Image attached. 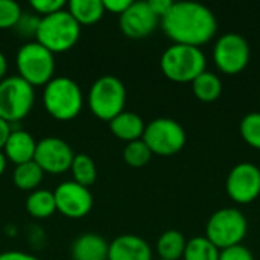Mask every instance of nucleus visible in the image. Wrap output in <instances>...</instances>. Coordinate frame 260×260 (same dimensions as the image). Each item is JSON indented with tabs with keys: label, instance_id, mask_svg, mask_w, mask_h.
Returning <instances> with one entry per match:
<instances>
[{
	"label": "nucleus",
	"instance_id": "f257e3e1",
	"mask_svg": "<svg viewBox=\"0 0 260 260\" xmlns=\"http://www.w3.org/2000/svg\"><path fill=\"white\" fill-rule=\"evenodd\" d=\"M160 24L174 44L200 49L218 30V21L212 9L197 2H174L171 11L160 20Z\"/></svg>",
	"mask_w": 260,
	"mask_h": 260
},
{
	"label": "nucleus",
	"instance_id": "f03ea898",
	"mask_svg": "<svg viewBox=\"0 0 260 260\" xmlns=\"http://www.w3.org/2000/svg\"><path fill=\"white\" fill-rule=\"evenodd\" d=\"M43 107L58 120L69 122L79 116L84 108V94L76 81L69 76H55L43 87Z\"/></svg>",
	"mask_w": 260,
	"mask_h": 260
},
{
	"label": "nucleus",
	"instance_id": "7ed1b4c3",
	"mask_svg": "<svg viewBox=\"0 0 260 260\" xmlns=\"http://www.w3.org/2000/svg\"><path fill=\"white\" fill-rule=\"evenodd\" d=\"M81 37V26L67 9L40 18L35 41L49 52L64 53L76 46Z\"/></svg>",
	"mask_w": 260,
	"mask_h": 260
},
{
	"label": "nucleus",
	"instance_id": "20e7f679",
	"mask_svg": "<svg viewBox=\"0 0 260 260\" xmlns=\"http://www.w3.org/2000/svg\"><path fill=\"white\" fill-rule=\"evenodd\" d=\"M206 67L207 59L204 52L193 46L172 44L160 58L161 73L169 81L177 84H192L197 76L206 72Z\"/></svg>",
	"mask_w": 260,
	"mask_h": 260
},
{
	"label": "nucleus",
	"instance_id": "39448f33",
	"mask_svg": "<svg viewBox=\"0 0 260 260\" xmlns=\"http://www.w3.org/2000/svg\"><path fill=\"white\" fill-rule=\"evenodd\" d=\"M87 105L94 117L104 122H110L117 114L125 111V84L113 75H104L98 78L88 90Z\"/></svg>",
	"mask_w": 260,
	"mask_h": 260
},
{
	"label": "nucleus",
	"instance_id": "423d86ee",
	"mask_svg": "<svg viewBox=\"0 0 260 260\" xmlns=\"http://www.w3.org/2000/svg\"><path fill=\"white\" fill-rule=\"evenodd\" d=\"M15 67L17 75L34 88L44 87L55 78V55L35 40L27 41L17 50Z\"/></svg>",
	"mask_w": 260,
	"mask_h": 260
},
{
	"label": "nucleus",
	"instance_id": "0eeeda50",
	"mask_svg": "<svg viewBox=\"0 0 260 260\" xmlns=\"http://www.w3.org/2000/svg\"><path fill=\"white\" fill-rule=\"evenodd\" d=\"M248 232L245 215L232 207L216 210L207 221L206 238L219 250L241 245Z\"/></svg>",
	"mask_w": 260,
	"mask_h": 260
},
{
	"label": "nucleus",
	"instance_id": "6e6552de",
	"mask_svg": "<svg viewBox=\"0 0 260 260\" xmlns=\"http://www.w3.org/2000/svg\"><path fill=\"white\" fill-rule=\"evenodd\" d=\"M35 104V88L18 75L0 81V119L17 123L29 116Z\"/></svg>",
	"mask_w": 260,
	"mask_h": 260
},
{
	"label": "nucleus",
	"instance_id": "1a4fd4ad",
	"mask_svg": "<svg viewBox=\"0 0 260 260\" xmlns=\"http://www.w3.org/2000/svg\"><path fill=\"white\" fill-rule=\"evenodd\" d=\"M142 140L151 149L152 155L171 157L184 148L187 136L180 122L171 117H158L146 123Z\"/></svg>",
	"mask_w": 260,
	"mask_h": 260
},
{
	"label": "nucleus",
	"instance_id": "9d476101",
	"mask_svg": "<svg viewBox=\"0 0 260 260\" xmlns=\"http://www.w3.org/2000/svg\"><path fill=\"white\" fill-rule=\"evenodd\" d=\"M250 56L251 50L248 41L236 32L221 35L213 47V61L216 69L229 76L245 70L250 62Z\"/></svg>",
	"mask_w": 260,
	"mask_h": 260
},
{
	"label": "nucleus",
	"instance_id": "9b49d317",
	"mask_svg": "<svg viewBox=\"0 0 260 260\" xmlns=\"http://www.w3.org/2000/svg\"><path fill=\"white\" fill-rule=\"evenodd\" d=\"M225 190L236 204H250L260 197V169L253 163H238L225 180Z\"/></svg>",
	"mask_w": 260,
	"mask_h": 260
},
{
	"label": "nucleus",
	"instance_id": "f8f14e48",
	"mask_svg": "<svg viewBox=\"0 0 260 260\" xmlns=\"http://www.w3.org/2000/svg\"><path fill=\"white\" fill-rule=\"evenodd\" d=\"M75 152L72 146L59 137H44L37 142L34 161L44 174L61 175L70 171Z\"/></svg>",
	"mask_w": 260,
	"mask_h": 260
},
{
	"label": "nucleus",
	"instance_id": "ddd939ff",
	"mask_svg": "<svg viewBox=\"0 0 260 260\" xmlns=\"http://www.w3.org/2000/svg\"><path fill=\"white\" fill-rule=\"evenodd\" d=\"M53 197L56 212L69 219H81L93 209V195L90 189L75 183L73 180L61 183L53 190Z\"/></svg>",
	"mask_w": 260,
	"mask_h": 260
},
{
	"label": "nucleus",
	"instance_id": "4468645a",
	"mask_svg": "<svg viewBox=\"0 0 260 260\" xmlns=\"http://www.w3.org/2000/svg\"><path fill=\"white\" fill-rule=\"evenodd\" d=\"M160 18L152 12L148 2H131L129 8L119 15V27L126 38L143 40L158 26Z\"/></svg>",
	"mask_w": 260,
	"mask_h": 260
},
{
	"label": "nucleus",
	"instance_id": "2eb2a0df",
	"mask_svg": "<svg viewBox=\"0 0 260 260\" xmlns=\"http://www.w3.org/2000/svg\"><path fill=\"white\" fill-rule=\"evenodd\" d=\"M107 260H152V248L140 236L120 235L108 244Z\"/></svg>",
	"mask_w": 260,
	"mask_h": 260
},
{
	"label": "nucleus",
	"instance_id": "dca6fc26",
	"mask_svg": "<svg viewBox=\"0 0 260 260\" xmlns=\"http://www.w3.org/2000/svg\"><path fill=\"white\" fill-rule=\"evenodd\" d=\"M37 149V140L34 136L24 129H12L5 148L3 154L8 160V163H12L15 166L32 161Z\"/></svg>",
	"mask_w": 260,
	"mask_h": 260
},
{
	"label": "nucleus",
	"instance_id": "f3484780",
	"mask_svg": "<svg viewBox=\"0 0 260 260\" xmlns=\"http://www.w3.org/2000/svg\"><path fill=\"white\" fill-rule=\"evenodd\" d=\"M72 260H107L108 242L96 233L78 236L70 248Z\"/></svg>",
	"mask_w": 260,
	"mask_h": 260
},
{
	"label": "nucleus",
	"instance_id": "a211bd4d",
	"mask_svg": "<svg viewBox=\"0 0 260 260\" xmlns=\"http://www.w3.org/2000/svg\"><path fill=\"white\" fill-rule=\"evenodd\" d=\"M108 125H110L111 134L125 143L140 140L143 137L145 128H146L145 120L137 113L126 111V110L122 111L120 114H117L114 119H111L108 122Z\"/></svg>",
	"mask_w": 260,
	"mask_h": 260
},
{
	"label": "nucleus",
	"instance_id": "6ab92c4d",
	"mask_svg": "<svg viewBox=\"0 0 260 260\" xmlns=\"http://www.w3.org/2000/svg\"><path fill=\"white\" fill-rule=\"evenodd\" d=\"M66 9L81 27L99 23L105 14L102 0H70Z\"/></svg>",
	"mask_w": 260,
	"mask_h": 260
},
{
	"label": "nucleus",
	"instance_id": "aec40b11",
	"mask_svg": "<svg viewBox=\"0 0 260 260\" xmlns=\"http://www.w3.org/2000/svg\"><path fill=\"white\" fill-rule=\"evenodd\" d=\"M186 238L178 230H166L160 235L155 244V250L158 259L163 260H180L183 259L186 250Z\"/></svg>",
	"mask_w": 260,
	"mask_h": 260
},
{
	"label": "nucleus",
	"instance_id": "412c9836",
	"mask_svg": "<svg viewBox=\"0 0 260 260\" xmlns=\"http://www.w3.org/2000/svg\"><path fill=\"white\" fill-rule=\"evenodd\" d=\"M26 212L34 219H47L56 212L53 192L46 189H37L26 198Z\"/></svg>",
	"mask_w": 260,
	"mask_h": 260
},
{
	"label": "nucleus",
	"instance_id": "4be33fe9",
	"mask_svg": "<svg viewBox=\"0 0 260 260\" xmlns=\"http://www.w3.org/2000/svg\"><path fill=\"white\" fill-rule=\"evenodd\" d=\"M192 91L201 102L210 104L219 99L222 93V81L213 72H203L192 81Z\"/></svg>",
	"mask_w": 260,
	"mask_h": 260
},
{
	"label": "nucleus",
	"instance_id": "5701e85b",
	"mask_svg": "<svg viewBox=\"0 0 260 260\" xmlns=\"http://www.w3.org/2000/svg\"><path fill=\"white\" fill-rule=\"evenodd\" d=\"M43 177H44V172L34 160L18 165L12 171V183L15 184V187L29 193L40 189Z\"/></svg>",
	"mask_w": 260,
	"mask_h": 260
},
{
	"label": "nucleus",
	"instance_id": "b1692460",
	"mask_svg": "<svg viewBox=\"0 0 260 260\" xmlns=\"http://www.w3.org/2000/svg\"><path fill=\"white\" fill-rule=\"evenodd\" d=\"M70 172H72L73 181L84 187L93 186L98 178L96 163L87 154H75V158L70 166Z\"/></svg>",
	"mask_w": 260,
	"mask_h": 260
},
{
	"label": "nucleus",
	"instance_id": "393cba45",
	"mask_svg": "<svg viewBox=\"0 0 260 260\" xmlns=\"http://www.w3.org/2000/svg\"><path fill=\"white\" fill-rule=\"evenodd\" d=\"M219 251L206 236H197L187 241L183 260H218Z\"/></svg>",
	"mask_w": 260,
	"mask_h": 260
},
{
	"label": "nucleus",
	"instance_id": "a878e982",
	"mask_svg": "<svg viewBox=\"0 0 260 260\" xmlns=\"http://www.w3.org/2000/svg\"><path fill=\"white\" fill-rule=\"evenodd\" d=\"M122 157H123V161L128 166H131V168H143L151 161L152 152L146 146V143L140 139V140H134V142L126 143L125 148H123Z\"/></svg>",
	"mask_w": 260,
	"mask_h": 260
},
{
	"label": "nucleus",
	"instance_id": "bb28decb",
	"mask_svg": "<svg viewBox=\"0 0 260 260\" xmlns=\"http://www.w3.org/2000/svg\"><path fill=\"white\" fill-rule=\"evenodd\" d=\"M239 133L248 146L260 151V111L244 116L239 125Z\"/></svg>",
	"mask_w": 260,
	"mask_h": 260
},
{
	"label": "nucleus",
	"instance_id": "cd10ccee",
	"mask_svg": "<svg viewBox=\"0 0 260 260\" xmlns=\"http://www.w3.org/2000/svg\"><path fill=\"white\" fill-rule=\"evenodd\" d=\"M23 15L21 6L14 0H0V30L14 29Z\"/></svg>",
	"mask_w": 260,
	"mask_h": 260
},
{
	"label": "nucleus",
	"instance_id": "c85d7f7f",
	"mask_svg": "<svg viewBox=\"0 0 260 260\" xmlns=\"http://www.w3.org/2000/svg\"><path fill=\"white\" fill-rule=\"evenodd\" d=\"M29 6L37 17L43 18V17L52 15L58 11L66 9L67 2H62V0H32L29 3Z\"/></svg>",
	"mask_w": 260,
	"mask_h": 260
},
{
	"label": "nucleus",
	"instance_id": "c756f323",
	"mask_svg": "<svg viewBox=\"0 0 260 260\" xmlns=\"http://www.w3.org/2000/svg\"><path fill=\"white\" fill-rule=\"evenodd\" d=\"M38 23H40V17H37L34 12H29V14L23 12L21 18L18 20V23L14 29L21 37H35L37 29H38Z\"/></svg>",
	"mask_w": 260,
	"mask_h": 260
},
{
	"label": "nucleus",
	"instance_id": "7c9ffc66",
	"mask_svg": "<svg viewBox=\"0 0 260 260\" xmlns=\"http://www.w3.org/2000/svg\"><path fill=\"white\" fill-rule=\"evenodd\" d=\"M218 260H254V256L247 247H244L241 244V245H235V247L221 250Z\"/></svg>",
	"mask_w": 260,
	"mask_h": 260
},
{
	"label": "nucleus",
	"instance_id": "2f4dec72",
	"mask_svg": "<svg viewBox=\"0 0 260 260\" xmlns=\"http://www.w3.org/2000/svg\"><path fill=\"white\" fill-rule=\"evenodd\" d=\"M104 3V9L105 12H111V14H123L129 5H131V0H102Z\"/></svg>",
	"mask_w": 260,
	"mask_h": 260
},
{
	"label": "nucleus",
	"instance_id": "473e14b6",
	"mask_svg": "<svg viewBox=\"0 0 260 260\" xmlns=\"http://www.w3.org/2000/svg\"><path fill=\"white\" fill-rule=\"evenodd\" d=\"M148 3H149L152 12H154L160 20L171 11V8H172V5H174L172 0H148Z\"/></svg>",
	"mask_w": 260,
	"mask_h": 260
},
{
	"label": "nucleus",
	"instance_id": "72a5a7b5",
	"mask_svg": "<svg viewBox=\"0 0 260 260\" xmlns=\"http://www.w3.org/2000/svg\"><path fill=\"white\" fill-rule=\"evenodd\" d=\"M0 260H40L37 256L24 253V251H18V250H9V251H3L0 253Z\"/></svg>",
	"mask_w": 260,
	"mask_h": 260
},
{
	"label": "nucleus",
	"instance_id": "f704fd0d",
	"mask_svg": "<svg viewBox=\"0 0 260 260\" xmlns=\"http://www.w3.org/2000/svg\"><path fill=\"white\" fill-rule=\"evenodd\" d=\"M12 125L11 123H8L6 120H3V119H0V151H3V148H5V145H6V142H8V139H9V136H11V133H12Z\"/></svg>",
	"mask_w": 260,
	"mask_h": 260
},
{
	"label": "nucleus",
	"instance_id": "c9c22d12",
	"mask_svg": "<svg viewBox=\"0 0 260 260\" xmlns=\"http://www.w3.org/2000/svg\"><path fill=\"white\" fill-rule=\"evenodd\" d=\"M6 73H8V59L3 55V52H0V81L6 78Z\"/></svg>",
	"mask_w": 260,
	"mask_h": 260
},
{
	"label": "nucleus",
	"instance_id": "e433bc0d",
	"mask_svg": "<svg viewBox=\"0 0 260 260\" xmlns=\"http://www.w3.org/2000/svg\"><path fill=\"white\" fill-rule=\"evenodd\" d=\"M6 166H8V160L5 157V154L0 151V177L3 175V172L6 171Z\"/></svg>",
	"mask_w": 260,
	"mask_h": 260
},
{
	"label": "nucleus",
	"instance_id": "4c0bfd02",
	"mask_svg": "<svg viewBox=\"0 0 260 260\" xmlns=\"http://www.w3.org/2000/svg\"><path fill=\"white\" fill-rule=\"evenodd\" d=\"M158 260H163V259H158Z\"/></svg>",
	"mask_w": 260,
	"mask_h": 260
}]
</instances>
